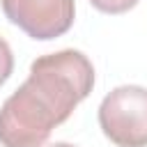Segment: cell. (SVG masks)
<instances>
[{
  "label": "cell",
  "instance_id": "cell-5",
  "mask_svg": "<svg viewBox=\"0 0 147 147\" xmlns=\"http://www.w3.org/2000/svg\"><path fill=\"white\" fill-rule=\"evenodd\" d=\"M11 74H14V53L7 39L0 37V85H5Z\"/></svg>",
  "mask_w": 147,
  "mask_h": 147
},
{
  "label": "cell",
  "instance_id": "cell-1",
  "mask_svg": "<svg viewBox=\"0 0 147 147\" xmlns=\"http://www.w3.org/2000/svg\"><path fill=\"white\" fill-rule=\"evenodd\" d=\"M94 87V67L76 48L39 55L28 80L0 106L2 147H44Z\"/></svg>",
  "mask_w": 147,
  "mask_h": 147
},
{
  "label": "cell",
  "instance_id": "cell-3",
  "mask_svg": "<svg viewBox=\"0 0 147 147\" xmlns=\"http://www.w3.org/2000/svg\"><path fill=\"white\" fill-rule=\"evenodd\" d=\"M5 18L37 41H51L69 32L76 18L74 0H0Z\"/></svg>",
  "mask_w": 147,
  "mask_h": 147
},
{
  "label": "cell",
  "instance_id": "cell-6",
  "mask_svg": "<svg viewBox=\"0 0 147 147\" xmlns=\"http://www.w3.org/2000/svg\"><path fill=\"white\" fill-rule=\"evenodd\" d=\"M44 147H76V145H69V142H48Z\"/></svg>",
  "mask_w": 147,
  "mask_h": 147
},
{
  "label": "cell",
  "instance_id": "cell-4",
  "mask_svg": "<svg viewBox=\"0 0 147 147\" xmlns=\"http://www.w3.org/2000/svg\"><path fill=\"white\" fill-rule=\"evenodd\" d=\"M140 0H90V5L103 14H126Z\"/></svg>",
  "mask_w": 147,
  "mask_h": 147
},
{
  "label": "cell",
  "instance_id": "cell-2",
  "mask_svg": "<svg viewBox=\"0 0 147 147\" xmlns=\"http://www.w3.org/2000/svg\"><path fill=\"white\" fill-rule=\"evenodd\" d=\"M99 126L117 147H147V87L110 90L99 103Z\"/></svg>",
  "mask_w": 147,
  "mask_h": 147
}]
</instances>
